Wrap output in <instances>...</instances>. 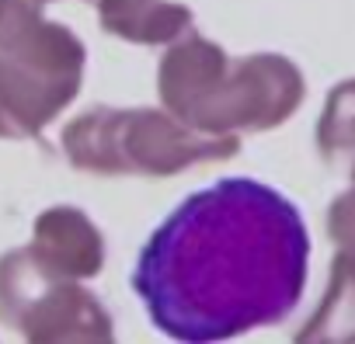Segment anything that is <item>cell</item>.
Returning a JSON list of instances; mask_svg holds the SVG:
<instances>
[{"mask_svg":"<svg viewBox=\"0 0 355 344\" xmlns=\"http://www.w3.org/2000/svg\"><path fill=\"white\" fill-rule=\"evenodd\" d=\"M306 271L300 206L258 178H220L150 233L132 292L160 334L209 344L282 323L303 299Z\"/></svg>","mask_w":355,"mask_h":344,"instance_id":"1","label":"cell"}]
</instances>
